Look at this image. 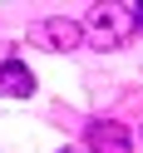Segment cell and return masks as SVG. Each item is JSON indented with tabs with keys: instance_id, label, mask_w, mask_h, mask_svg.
Returning a JSON list of instances; mask_svg holds the SVG:
<instances>
[{
	"instance_id": "1",
	"label": "cell",
	"mask_w": 143,
	"mask_h": 153,
	"mask_svg": "<svg viewBox=\"0 0 143 153\" xmlns=\"http://www.w3.org/2000/svg\"><path fill=\"white\" fill-rule=\"evenodd\" d=\"M138 20H133V5H94L89 20H84V35H89L99 50H123L133 40Z\"/></svg>"
},
{
	"instance_id": "2",
	"label": "cell",
	"mask_w": 143,
	"mask_h": 153,
	"mask_svg": "<svg viewBox=\"0 0 143 153\" xmlns=\"http://www.w3.org/2000/svg\"><path fill=\"white\" fill-rule=\"evenodd\" d=\"M30 40L44 45V50H54V54H69V50H79L89 35H84V25L69 20V15H44V20L30 25Z\"/></svg>"
},
{
	"instance_id": "3",
	"label": "cell",
	"mask_w": 143,
	"mask_h": 153,
	"mask_svg": "<svg viewBox=\"0 0 143 153\" xmlns=\"http://www.w3.org/2000/svg\"><path fill=\"white\" fill-rule=\"evenodd\" d=\"M84 143H89V153H133V133L119 119H94L84 128Z\"/></svg>"
},
{
	"instance_id": "4",
	"label": "cell",
	"mask_w": 143,
	"mask_h": 153,
	"mask_svg": "<svg viewBox=\"0 0 143 153\" xmlns=\"http://www.w3.org/2000/svg\"><path fill=\"white\" fill-rule=\"evenodd\" d=\"M0 94L5 99H30L35 94V74L25 69V59H5L0 64Z\"/></svg>"
},
{
	"instance_id": "5",
	"label": "cell",
	"mask_w": 143,
	"mask_h": 153,
	"mask_svg": "<svg viewBox=\"0 0 143 153\" xmlns=\"http://www.w3.org/2000/svg\"><path fill=\"white\" fill-rule=\"evenodd\" d=\"M133 20H138V30H143V0H138V5H133Z\"/></svg>"
},
{
	"instance_id": "6",
	"label": "cell",
	"mask_w": 143,
	"mask_h": 153,
	"mask_svg": "<svg viewBox=\"0 0 143 153\" xmlns=\"http://www.w3.org/2000/svg\"><path fill=\"white\" fill-rule=\"evenodd\" d=\"M59 153H69V148H59Z\"/></svg>"
}]
</instances>
